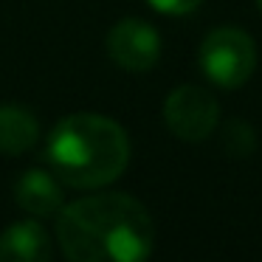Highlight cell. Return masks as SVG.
<instances>
[{
	"instance_id": "cell-11",
	"label": "cell",
	"mask_w": 262,
	"mask_h": 262,
	"mask_svg": "<svg viewBox=\"0 0 262 262\" xmlns=\"http://www.w3.org/2000/svg\"><path fill=\"white\" fill-rule=\"evenodd\" d=\"M256 3H259V12H262V0H256Z\"/></svg>"
},
{
	"instance_id": "cell-4",
	"label": "cell",
	"mask_w": 262,
	"mask_h": 262,
	"mask_svg": "<svg viewBox=\"0 0 262 262\" xmlns=\"http://www.w3.org/2000/svg\"><path fill=\"white\" fill-rule=\"evenodd\" d=\"M220 119V104L206 88L181 85L166 96L164 102V121L172 136L181 141L198 144L209 138Z\"/></svg>"
},
{
	"instance_id": "cell-5",
	"label": "cell",
	"mask_w": 262,
	"mask_h": 262,
	"mask_svg": "<svg viewBox=\"0 0 262 262\" xmlns=\"http://www.w3.org/2000/svg\"><path fill=\"white\" fill-rule=\"evenodd\" d=\"M107 57L133 74L149 71L161 57V37L155 26L138 17L119 20L107 34Z\"/></svg>"
},
{
	"instance_id": "cell-2",
	"label": "cell",
	"mask_w": 262,
	"mask_h": 262,
	"mask_svg": "<svg viewBox=\"0 0 262 262\" xmlns=\"http://www.w3.org/2000/svg\"><path fill=\"white\" fill-rule=\"evenodd\" d=\"M46 158L65 186L99 189L127 169L130 138L124 127L102 113H74L54 124Z\"/></svg>"
},
{
	"instance_id": "cell-10",
	"label": "cell",
	"mask_w": 262,
	"mask_h": 262,
	"mask_svg": "<svg viewBox=\"0 0 262 262\" xmlns=\"http://www.w3.org/2000/svg\"><path fill=\"white\" fill-rule=\"evenodd\" d=\"M149 6L161 14H172V17H181V14H189L203 3V0H147Z\"/></svg>"
},
{
	"instance_id": "cell-6",
	"label": "cell",
	"mask_w": 262,
	"mask_h": 262,
	"mask_svg": "<svg viewBox=\"0 0 262 262\" xmlns=\"http://www.w3.org/2000/svg\"><path fill=\"white\" fill-rule=\"evenodd\" d=\"M14 198H17L20 209L34 217L59 214V209L65 206L62 181L54 172H46V169L23 172L17 178V186H14Z\"/></svg>"
},
{
	"instance_id": "cell-1",
	"label": "cell",
	"mask_w": 262,
	"mask_h": 262,
	"mask_svg": "<svg viewBox=\"0 0 262 262\" xmlns=\"http://www.w3.org/2000/svg\"><path fill=\"white\" fill-rule=\"evenodd\" d=\"M57 243L68 262H147L155 223L130 194H91L59 209Z\"/></svg>"
},
{
	"instance_id": "cell-7",
	"label": "cell",
	"mask_w": 262,
	"mask_h": 262,
	"mask_svg": "<svg viewBox=\"0 0 262 262\" xmlns=\"http://www.w3.org/2000/svg\"><path fill=\"white\" fill-rule=\"evenodd\" d=\"M0 262H51V237L37 220L12 223L0 234Z\"/></svg>"
},
{
	"instance_id": "cell-3",
	"label": "cell",
	"mask_w": 262,
	"mask_h": 262,
	"mask_svg": "<svg viewBox=\"0 0 262 262\" xmlns=\"http://www.w3.org/2000/svg\"><path fill=\"white\" fill-rule=\"evenodd\" d=\"M198 62L209 82L220 88H239L251 79L256 68V46L243 29L220 26L200 42Z\"/></svg>"
},
{
	"instance_id": "cell-8",
	"label": "cell",
	"mask_w": 262,
	"mask_h": 262,
	"mask_svg": "<svg viewBox=\"0 0 262 262\" xmlns=\"http://www.w3.org/2000/svg\"><path fill=\"white\" fill-rule=\"evenodd\" d=\"M40 138V121L31 110L17 104L0 107V152L3 155H23Z\"/></svg>"
},
{
	"instance_id": "cell-9",
	"label": "cell",
	"mask_w": 262,
	"mask_h": 262,
	"mask_svg": "<svg viewBox=\"0 0 262 262\" xmlns=\"http://www.w3.org/2000/svg\"><path fill=\"white\" fill-rule=\"evenodd\" d=\"M223 141H226V149L231 155H248L254 149V130L248 127V121H228L226 124V133H223Z\"/></svg>"
}]
</instances>
